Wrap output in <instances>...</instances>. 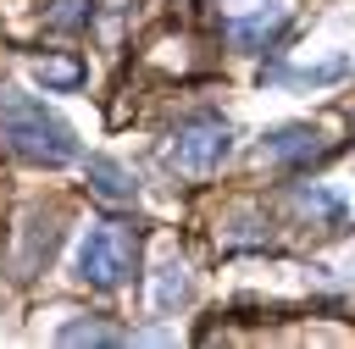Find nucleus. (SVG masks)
Here are the masks:
<instances>
[{
	"instance_id": "9d476101",
	"label": "nucleus",
	"mask_w": 355,
	"mask_h": 349,
	"mask_svg": "<svg viewBox=\"0 0 355 349\" xmlns=\"http://www.w3.org/2000/svg\"><path fill=\"white\" fill-rule=\"evenodd\" d=\"M39 78H44V83H61V89H72V83H78V66H50V72L39 66Z\"/></svg>"
},
{
	"instance_id": "1a4fd4ad",
	"label": "nucleus",
	"mask_w": 355,
	"mask_h": 349,
	"mask_svg": "<svg viewBox=\"0 0 355 349\" xmlns=\"http://www.w3.org/2000/svg\"><path fill=\"white\" fill-rule=\"evenodd\" d=\"M89 0H61V11H50V28H78L89 11H83Z\"/></svg>"
},
{
	"instance_id": "39448f33",
	"label": "nucleus",
	"mask_w": 355,
	"mask_h": 349,
	"mask_svg": "<svg viewBox=\"0 0 355 349\" xmlns=\"http://www.w3.org/2000/svg\"><path fill=\"white\" fill-rule=\"evenodd\" d=\"M261 150H266L272 161H305V155H316V133H311L305 122H283V127H272V133L261 138Z\"/></svg>"
},
{
	"instance_id": "6e6552de",
	"label": "nucleus",
	"mask_w": 355,
	"mask_h": 349,
	"mask_svg": "<svg viewBox=\"0 0 355 349\" xmlns=\"http://www.w3.org/2000/svg\"><path fill=\"white\" fill-rule=\"evenodd\" d=\"M183 294H189V277H183L178 266H166V277H161V288H155V299H161V305H178Z\"/></svg>"
},
{
	"instance_id": "423d86ee",
	"label": "nucleus",
	"mask_w": 355,
	"mask_h": 349,
	"mask_svg": "<svg viewBox=\"0 0 355 349\" xmlns=\"http://www.w3.org/2000/svg\"><path fill=\"white\" fill-rule=\"evenodd\" d=\"M89 183H94V194H100V199H116V205H122V199H133V188H139V183H133V172H128V166H116L111 155H89Z\"/></svg>"
},
{
	"instance_id": "0eeeda50",
	"label": "nucleus",
	"mask_w": 355,
	"mask_h": 349,
	"mask_svg": "<svg viewBox=\"0 0 355 349\" xmlns=\"http://www.w3.org/2000/svg\"><path fill=\"white\" fill-rule=\"evenodd\" d=\"M61 343H122L116 327H100V321H67L61 327Z\"/></svg>"
},
{
	"instance_id": "f257e3e1",
	"label": "nucleus",
	"mask_w": 355,
	"mask_h": 349,
	"mask_svg": "<svg viewBox=\"0 0 355 349\" xmlns=\"http://www.w3.org/2000/svg\"><path fill=\"white\" fill-rule=\"evenodd\" d=\"M0 138H6L17 155H28V161H50V166H61V161L78 155L72 127H67L55 111H44V100L17 94V89H0Z\"/></svg>"
},
{
	"instance_id": "f03ea898",
	"label": "nucleus",
	"mask_w": 355,
	"mask_h": 349,
	"mask_svg": "<svg viewBox=\"0 0 355 349\" xmlns=\"http://www.w3.org/2000/svg\"><path fill=\"white\" fill-rule=\"evenodd\" d=\"M139 266V233L122 227V222H100L83 233L78 244V277L94 283V288H122Z\"/></svg>"
},
{
	"instance_id": "7ed1b4c3",
	"label": "nucleus",
	"mask_w": 355,
	"mask_h": 349,
	"mask_svg": "<svg viewBox=\"0 0 355 349\" xmlns=\"http://www.w3.org/2000/svg\"><path fill=\"white\" fill-rule=\"evenodd\" d=\"M227 150H233V127L222 116H194L172 138V166L178 172H211V166H222Z\"/></svg>"
},
{
	"instance_id": "20e7f679",
	"label": "nucleus",
	"mask_w": 355,
	"mask_h": 349,
	"mask_svg": "<svg viewBox=\"0 0 355 349\" xmlns=\"http://www.w3.org/2000/svg\"><path fill=\"white\" fill-rule=\"evenodd\" d=\"M283 28V6H261V11H250V17H233L227 22V39L239 44V50H266V39Z\"/></svg>"
}]
</instances>
